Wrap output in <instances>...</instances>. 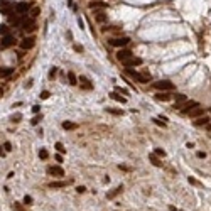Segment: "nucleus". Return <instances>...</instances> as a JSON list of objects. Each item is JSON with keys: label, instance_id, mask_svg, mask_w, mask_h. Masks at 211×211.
<instances>
[{"label": "nucleus", "instance_id": "nucleus-1", "mask_svg": "<svg viewBox=\"0 0 211 211\" xmlns=\"http://www.w3.org/2000/svg\"><path fill=\"white\" fill-rule=\"evenodd\" d=\"M125 73L132 78V79L139 81V83H149L150 81V74H140V73H137V71L130 69V68H125Z\"/></svg>", "mask_w": 211, "mask_h": 211}, {"label": "nucleus", "instance_id": "nucleus-2", "mask_svg": "<svg viewBox=\"0 0 211 211\" xmlns=\"http://www.w3.org/2000/svg\"><path fill=\"white\" fill-rule=\"evenodd\" d=\"M194 106H199L198 105V101H194V100H186V101H181V103H176L174 105V110H181L182 113H188L191 108Z\"/></svg>", "mask_w": 211, "mask_h": 211}, {"label": "nucleus", "instance_id": "nucleus-3", "mask_svg": "<svg viewBox=\"0 0 211 211\" xmlns=\"http://www.w3.org/2000/svg\"><path fill=\"white\" fill-rule=\"evenodd\" d=\"M154 88L159 90V91H172L174 83L167 81V79H162V81H155V83H154Z\"/></svg>", "mask_w": 211, "mask_h": 211}, {"label": "nucleus", "instance_id": "nucleus-4", "mask_svg": "<svg viewBox=\"0 0 211 211\" xmlns=\"http://www.w3.org/2000/svg\"><path fill=\"white\" fill-rule=\"evenodd\" d=\"M130 42L128 37H115V39H108V44L110 46H115V48H123Z\"/></svg>", "mask_w": 211, "mask_h": 211}, {"label": "nucleus", "instance_id": "nucleus-5", "mask_svg": "<svg viewBox=\"0 0 211 211\" xmlns=\"http://www.w3.org/2000/svg\"><path fill=\"white\" fill-rule=\"evenodd\" d=\"M14 44H15V37H14V36H10V34H7V36H3V39L0 41V49L12 48Z\"/></svg>", "mask_w": 211, "mask_h": 211}, {"label": "nucleus", "instance_id": "nucleus-6", "mask_svg": "<svg viewBox=\"0 0 211 211\" xmlns=\"http://www.w3.org/2000/svg\"><path fill=\"white\" fill-rule=\"evenodd\" d=\"M20 26H22V29L26 30V32H32V30H36V27H37V26H36V20H34V19H27V17L22 20V24H20Z\"/></svg>", "mask_w": 211, "mask_h": 211}, {"label": "nucleus", "instance_id": "nucleus-7", "mask_svg": "<svg viewBox=\"0 0 211 211\" xmlns=\"http://www.w3.org/2000/svg\"><path fill=\"white\" fill-rule=\"evenodd\" d=\"M34 44H36V37H34V36H29V37H24V39H22L20 48L24 49V51H27V49H32V48H34Z\"/></svg>", "mask_w": 211, "mask_h": 211}, {"label": "nucleus", "instance_id": "nucleus-8", "mask_svg": "<svg viewBox=\"0 0 211 211\" xmlns=\"http://www.w3.org/2000/svg\"><path fill=\"white\" fill-rule=\"evenodd\" d=\"M144 61L140 58H135V56H132V58H128V59H125V61H122V64H123L125 68H134V66H140Z\"/></svg>", "mask_w": 211, "mask_h": 211}, {"label": "nucleus", "instance_id": "nucleus-9", "mask_svg": "<svg viewBox=\"0 0 211 211\" xmlns=\"http://www.w3.org/2000/svg\"><path fill=\"white\" fill-rule=\"evenodd\" d=\"M48 174L56 176V177H61V176H64V171H63V167H59V165H49V167H48Z\"/></svg>", "mask_w": 211, "mask_h": 211}, {"label": "nucleus", "instance_id": "nucleus-10", "mask_svg": "<svg viewBox=\"0 0 211 211\" xmlns=\"http://www.w3.org/2000/svg\"><path fill=\"white\" fill-rule=\"evenodd\" d=\"M134 54H132V51H128V49H120L118 52H117V59L122 63V61H125V59H128V58H132Z\"/></svg>", "mask_w": 211, "mask_h": 211}, {"label": "nucleus", "instance_id": "nucleus-11", "mask_svg": "<svg viewBox=\"0 0 211 211\" xmlns=\"http://www.w3.org/2000/svg\"><path fill=\"white\" fill-rule=\"evenodd\" d=\"M188 115L192 117V118H198V117L204 115V108H201V106H194V108H191V110L188 112Z\"/></svg>", "mask_w": 211, "mask_h": 211}, {"label": "nucleus", "instance_id": "nucleus-12", "mask_svg": "<svg viewBox=\"0 0 211 211\" xmlns=\"http://www.w3.org/2000/svg\"><path fill=\"white\" fill-rule=\"evenodd\" d=\"M29 9H30V5L27 2H20V3L15 5V12H17V14H26Z\"/></svg>", "mask_w": 211, "mask_h": 211}, {"label": "nucleus", "instance_id": "nucleus-13", "mask_svg": "<svg viewBox=\"0 0 211 211\" xmlns=\"http://www.w3.org/2000/svg\"><path fill=\"white\" fill-rule=\"evenodd\" d=\"M108 5H106L105 2H101V0H93V2H90V9H106Z\"/></svg>", "mask_w": 211, "mask_h": 211}, {"label": "nucleus", "instance_id": "nucleus-14", "mask_svg": "<svg viewBox=\"0 0 211 211\" xmlns=\"http://www.w3.org/2000/svg\"><path fill=\"white\" fill-rule=\"evenodd\" d=\"M26 19V17H20L19 14H17V12H15V14H14V15H10L9 17V20H10V24H14V26H20V24H22V20Z\"/></svg>", "mask_w": 211, "mask_h": 211}, {"label": "nucleus", "instance_id": "nucleus-15", "mask_svg": "<svg viewBox=\"0 0 211 211\" xmlns=\"http://www.w3.org/2000/svg\"><path fill=\"white\" fill-rule=\"evenodd\" d=\"M79 81H81V88H83V90H91V88H93V85L90 83V79H88L86 76H81Z\"/></svg>", "mask_w": 211, "mask_h": 211}, {"label": "nucleus", "instance_id": "nucleus-16", "mask_svg": "<svg viewBox=\"0 0 211 211\" xmlns=\"http://www.w3.org/2000/svg\"><path fill=\"white\" fill-rule=\"evenodd\" d=\"M122 191H123V186H118V188H115L113 191L108 192V194H106V198H108V199H113V198H115V196H118Z\"/></svg>", "mask_w": 211, "mask_h": 211}, {"label": "nucleus", "instance_id": "nucleus-17", "mask_svg": "<svg viewBox=\"0 0 211 211\" xmlns=\"http://www.w3.org/2000/svg\"><path fill=\"white\" fill-rule=\"evenodd\" d=\"M68 182L66 181H52L49 184V188H52V189H59V188H66Z\"/></svg>", "mask_w": 211, "mask_h": 211}, {"label": "nucleus", "instance_id": "nucleus-18", "mask_svg": "<svg viewBox=\"0 0 211 211\" xmlns=\"http://www.w3.org/2000/svg\"><path fill=\"white\" fill-rule=\"evenodd\" d=\"M208 122H210L208 117H198L196 122H194V125H196V127H203V125H208Z\"/></svg>", "mask_w": 211, "mask_h": 211}, {"label": "nucleus", "instance_id": "nucleus-19", "mask_svg": "<svg viewBox=\"0 0 211 211\" xmlns=\"http://www.w3.org/2000/svg\"><path fill=\"white\" fill-rule=\"evenodd\" d=\"M110 98H112V100H115V101H118V103H125V101H127V98H125V96H120L118 93H115V91H113V93H110Z\"/></svg>", "mask_w": 211, "mask_h": 211}, {"label": "nucleus", "instance_id": "nucleus-20", "mask_svg": "<svg viewBox=\"0 0 211 211\" xmlns=\"http://www.w3.org/2000/svg\"><path fill=\"white\" fill-rule=\"evenodd\" d=\"M155 100H159V101H169V100H171V95H167V93H162V91H161V93H157V95H155Z\"/></svg>", "mask_w": 211, "mask_h": 211}, {"label": "nucleus", "instance_id": "nucleus-21", "mask_svg": "<svg viewBox=\"0 0 211 211\" xmlns=\"http://www.w3.org/2000/svg\"><path fill=\"white\" fill-rule=\"evenodd\" d=\"M95 20H96V22H105V20H106V14H105V12H95Z\"/></svg>", "mask_w": 211, "mask_h": 211}, {"label": "nucleus", "instance_id": "nucleus-22", "mask_svg": "<svg viewBox=\"0 0 211 211\" xmlns=\"http://www.w3.org/2000/svg\"><path fill=\"white\" fill-rule=\"evenodd\" d=\"M63 128L64 130H74V128H78V125L73 123V122H63Z\"/></svg>", "mask_w": 211, "mask_h": 211}, {"label": "nucleus", "instance_id": "nucleus-23", "mask_svg": "<svg viewBox=\"0 0 211 211\" xmlns=\"http://www.w3.org/2000/svg\"><path fill=\"white\" fill-rule=\"evenodd\" d=\"M149 161H150L155 167H161V161L157 159V155H155V154H150V155H149Z\"/></svg>", "mask_w": 211, "mask_h": 211}, {"label": "nucleus", "instance_id": "nucleus-24", "mask_svg": "<svg viewBox=\"0 0 211 211\" xmlns=\"http://www.w3.org/2000/svg\"><path fill=\"white\" fill-rule=\"evenodd\" d=\"M68 78H69V85H73V86H74V85L78 83L76 76H74V73H73V71H69V73H68Z\"/></svg>", "mask_w": 211, "mask_h": 211}, {"label": "nucleus", "instance_id": "nucleus-25", "mask_svg": "<svg viewBox=\"0 0 211 211\" xmlns=\"http://www.w3.org/2000/svg\"><path fill=\"white\" fill-rule=\"evenodd\" d=\"M14 73V68H7V69H0V76H9Z\"/></svg>", "mask_w": 211, "mask_h": 211}, {"label": "nucleus", "instance_id": "nucleus-26", "mask_svg": "<svg viewBox=\"0 0 211 211\" xmlns=\"http://www.w3.org/2000/svg\"><path fill=\"white\" fill-rule=\"evenodd\" d=\"M174 98H176V103H181V101H186V100H188V98H186V95H182V93L174 95Z\"/></svg>", "mask_w": 211, "mask_h": 211}, {"label": "nucleus", "instance_id": "nucleus-27", "mask_svg": "<svg viewBox=\"0 0 211 211\" xmlns=\"http://www.w3.org/2000/svg\"><path fill=\"white\" fill-rule=\"evenodd\" d=\"M54 147H56V150H58L59 154H64V152H66V149H64V145L61 144V142H56V145H54Z\"/></svg>", "mask_w": 211, "mask_h": 211}, {"label": "nucleus", "instance_id": "nucleus-28", "mask_svg": "<svg viewBox=\"0 0 211 211\" xmlns=\"http://www.w3.org/2000/svg\"><path fill=\"white\" fill-rule=\"evenodd\" d=\"M14 211H27V210L22 206V203H14Z\"/></svg>", "mask_w": 211, "mask_h": 211}, {"label": "nucleus", "instance_id": "nucleus-29", "mask_svg": "<svg viewBox=\"0 0 211 211\" xmlns=\"http://www.w3.org/2000/svg\"><path fill=\"white\" fill-rule=\"evenodd\" d=\"M39 14H41V9H39V7H34V9L30 10V15H32V19H36Z\"/></svg>", "mask_w": 211, "mask_h": 211}, {"label": "nucleus", "instance_id": "nucleus-30", "mask_svg": "<svg viewBox=\"0 0 211 211\" xmlns=\"http://www.w3.org/2000/svg\"><path fill=\"white\" fill-rule=\"evenodd\" d=\"M106 112L112 115H122V110H115V108H106Z\"/></svg>", "mask_w": 211, "mask_h": 211}, {"label": "nucleus", "instance_id": "nucleus-31", "mask_svg": "<svg viewBox=\"0 0 211 211\" xmlns=\"http://www.w3.org/2000/svg\"><path fill=\"white\" fill-rule=\"evenodd\" d=\"M48 150H46V149H41V152H39V157H41V159H48Z\"/></svg>", "mask_w": 211, "mask_h": 211}, {"label": "nucleus", "instance_id": "nucleus-32", "mask_svg": "<svg viewBox=\"0 0 211 211\" xmlns=\"http://www.w3.org/2000/svg\"><path fill=\"white\" fill-rule=\"evenodd\" d=\"M24 204H27V206L32 204V196H27V194H26V196H24Z\"/></svg>", "mask_w": 211, "mask_h": 211}, {"label": "nucleus", "instance_id": "nucleus-33", "mask_svg": "<svg viewBox=\"0 0 211 211\" xmlns=\"http://www.w3.org/2000/svg\"><path fill=\"white\" fill-rule=\"evenodd\" d=\"M152 122H155V125H159V127H165V122H162L161 118H154Z\"/></svg>", "mask_w": 211, "mask_h": 211}, {"label": "nucleus", "instance_id": "nucleus-34", "mask_svg": "<svg viewBox=\"0 0 211 211\" xmlns=\"http://www.w3.org/2000/svg\"><path fill=\"white\" fill-rule=\"evenodd\" d=\"M56 74H58V68H52V69L49 71V78H54Z\"/></svg>", "mask_w": 211, "mask_h": 211}, {"label": "nucleus", "instance_id": "nucleus-35", "mask_svg": "<svg viewBox=\"0 0 211 211\" xmlns=\"http://www.w3.org/2000/svg\"><path fill=\"white\" fill-rule=\"evenodd\" d=\"M3 149H5V152H10V150H12V144H10V142H5V144H3Z\"/></svg>", "mask_w": 211, "mask_h": 211}, {"label": "nucleus", "instance_id": "nucleus-36", "mask_svg": "<svg viewBox=\"0 0 211 211\" xmlns=\"http://www.w3.org/2000/svg\"><path fill=\"white\" fill-rule=\"evenodd\" d=\"M117 91H120L122 95H128V90H125V88H122V86H117Z\"/></svg>", "mask_w": 211, "mask_h": 211}, {"label": "nucleus", "instance_id": "nucleus-37", "mask_svg": "<svg viewBox=\"0 0 211 211\" xmlns=\"http://www.w3.org/2000/svg\"><path fill=\"white\" fill-rule=\"evenodd\" d=\"M74 51H76V52H83L85 48H83V46H79V44H74Z\"/></svg>", "mask_w": 211, "mask_h": 211}, {"label": "nucleus", "instance_id": "nucleus-38", "mask_svg": "<svg viewBox=\"0 0 211 211\" xmlns=\"http://www.w3.org/2000/svg\"><path fill=\"white\" fill-rule=\"evenodd\" d=\"M154 154H155V155H161V157H164V155H165V152H164L162 149H155V152H154Z\"/></svg>", "mask_w": 211, "mask_h": 211}, {"label": "nucleus", "instance_id": "nucleus-39", "mask_svg": "<svg viewBox=\"0 0 211 211\" xmlns=\"http://www.w3.org/2000/svg\"><path fill=\"white\" fill-rule=\"evenodd\" d=\"M49 95H51L49 91H42V93H41V98H42V100H48V98H49Z\"/></svg>", "mask_w": 211, "mask_h": 211}, {"label": "nucleus", "instance_id": "nucleus-40", "mask_svg": "<svg viewBox=\"0 0 211 211\" xmlns=\"http://www.w3.org/2000/svg\"><path fill=\"white\" fill-rule=\"evenodd\" d=\"M20 118H22V115H20V113H15V115L12 117V122H19Z\"/></svg>", "mask_w": 211, "mask_h": 211}, {"label": "nucleus", "instance_id": "nucleus-41", "mask_svg": "<svg viewBox=\"0 0 211 211\" xmlns=\"http://www.w3.org/2000/svg\"><path fill=\"white\" fill-rule=\"evenodd\" d=\"M39 122H41V117H34V118H32V122H30V123H32V125H37L39 123Z\"/></svg>", "mask_w": 211, "mask_h": 211}, {"label": "nucleus", "instance_id": "nucleus-42", "mask_svg": "<svg viewBox=\"0 0 211 211\" xmlns=\"http://www.w3.org/2000/svg\"><path fill=\"white\" fill-rule=\"evenodd\" d=\"M7 30H9L7 26H2V27H0V34H5V36H7Z\"/></svg>", "mask_w": 211, "mask_h": 211}, {"label": "nucleus", "instance_id": "nucleus-43", "mask_svg": "<svg viewBox=\"0 0 211 211\" xmlns=\"http://www.w3.org/2000/svg\"><path fill=\"white\" fill-rule=\"evenodd\" d=\"M76 191H78V192H85V191H86V188H85V186H78Z\"/></svg>", "mask_w": 211, "mask_h": 211}, {"label": "nucleus", "instance_id": "nucleus-44", "mask_svg": "<svg viewBox=\"0 0 211 211\" xmlns=\"http://www.w3.org/2000/svg\"><path fill=\"white\" fill-rule=\"evenodd\" d=\"M78 24H79L81 29H85V22H83V19H78Z\"/></svg>", "mask_w": 211, "mask_h": 211}, {"label": "nucleus", "instance_id": "nucleus-45", "mask_svg": "<svg viewBox=\"0 0 211 211\" xmlns=\"http://www.w3.org/2000/svg\"><path fill=\"white\" fill-rule=\"evenodd\" d=\"M39 110H41V106H32V112H34V113H39Z\"/></svg>", "mask_w": 211, "mask_h": 211}, {"label": "nucleus", "instance_id": "nucleus-46", "mask_svg": "<svg viewBox=\"0 0 211 211\" xmlns=\"http://www.w3.org/2000/svg\"><path fill=\"white\" fill-rule=\"evenodd\" d=\"M196 155H198L199 159H204V157H206V154H204V152H198V154H196Z\"/></svg>", "mask_w": 211, "mask_h": 211}, {"label": "nucleus", "instance_id": "nucleus-47", "mask_svg": "<svg viewBox=\"0 0 211 211\" xmlns=\"http://www.w3.org/2000/svg\"><path fill=\"white\" fill-rule=\"evenodd\" d=\"M189 182H191V184H199V182L196 181V179H192V177H189Z\"/></svg>", "mask_w": 211, "mask_h": 211}, {"label": "nucleus", "instance_id": "nucleus-48", "mask_svg": "<svg viewBox=\"0 0 211 211\" xmlns=\"http://www.w3.org/2000/svg\"><path fill=\"white\" fill-rule=\"evenodd\" d=\"M118 167H120V169H122V171H130V169H128V167H127V165H118Z\"/></svg>", "mask_w": 211, "mask_h": 211}, {"label": "nucleus", "instance_id": "nucleus-49", "mask_svg": "<svg viewBox=\"0 0 211 211\" xmlns=\"http://www.w3.org/2000/svg\"><path fill=\"white\" fill-rule=\"evenodd\" d=\"M66 36H68V39H73V32H71V30H68Z\"/></svg>", "mask_w": 211, "mask_h": 211}, {"label": "nucleus", "instance_id": "nucleus-50", "mask_svg": "<svg viewBox=\"0 0 211 211\" xmlns=\"http://www.w3.org/2000/svg\"><path fill=\"white\" fill-rule=\"evenodd\" d=\"M56 161H58V162H63V157H61L59 154H58V155H56Z\"/></svg>", "mask_w": 211, "mask_h": 211}, {"label": "nucleus", "instance_id": "nucleus-51", "mask_svg": "<svg viewBox=\"0 0 211 211\" xmlns=\"http://www.w3.org/2000/svg\"><path fill=\"white\" fill-rule=\"evenodd\" d=\"M68 5L71 7V5H73V0H68Z\"/></svg>", "mask_w": 211, "mask_h": 211}, {"label": "nucleus", "instance_id": "nucleus-52", "mask_svg": "<svg viewBox=\"0 0 211 211\" xmlns=\"http://www.w3.org/2000/svg\"><path fill=\"white\" fill-rule=\"evenodd\" d=\"M2 95H3V91H2V90H0V96H2Z\"/></svg>", "mask_w": 211, "mask_h": 211}]
</instances>
